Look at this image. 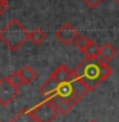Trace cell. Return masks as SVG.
Instances as JSON below:
<instances>
[{
  "label": "cell",
  "mask_w": 119,
  "mask_h": 122,
  "mask_svg": "<svg viewBox=\"0 0 119 122\" xmlns=\"http://www.w3.org/2000/svg\"><path fill=\"white\" fill-rule=\"evenodd\" d=\"M101 64L102 61L100 58L85 59L74 70L76 76L82 81V84L85 85L88 91H94L104 81L101 73Z\"/></svg>",
  "instance_id": "obj_1"
},
{
  "label": "cell",
  "mask_w": 119,
  "mask_h": 122,
  "mask_svg": "<svg viewBox=\"0 0 119 122\" xmlns=\"http://www.w3.org/2000/svg\"><path fill=\"white\" fill-rule=\"evenodd\" d=\"M29 32L18 19L13 18L0 30V41L10 49L12 51H17L19 48L28 40Z\"/></svg>",
  "instance_id": "obj_2"
},
{
  "label": "cell",
  "mask_w": 119,
  "mask_h": 122,
  "mask_svg": "<svg viewBox=\"0 0 119 122\" xmlns=\"http://www.w3.org/2000/svg\"><path fill=\"white\" fill-rule=\"evenodd\" d=\"M87 93H88V90L86 89V86L82 84V81L74 73L73 77L68 82H64V84L59 85L58 91L55 95H60L62 98L67 99L73 105H76Z\"/></svg>",
  "instance_id": "obj_3"
},
{
  "label": "cell",
  "mask_w": 119,
  "mask_h": 122,
  "mask_svg": "<svg viewBox=\"0 0 119 122\" xmlns=\"http://www.w3.org/2000/svg\"><path fill=\"white\" fill-rule=\"evenodd\" d=\"M32 117L35 118L36 122H52L58 117L59 111L57 109L54 104L51 103L50 99H45L44 102L38 103L36 107L29 109Z\"/></svg>",
  "instance_id": "obj_4"
},
{
  "label": "cell",
  "mask_w": 119,
  "mask_h": 122,
  "mask_svg": "<svg viewBox=\"0 0 119 122\" xmlns=\"http://www.w3.org/2000/svg\"><path fill=\"white\" fill-rule=\"evenodd\" d=\"M19 87L12 84L8 77H3L0 80V105L8 107L9 104L18 97Z\"/></svg>",
  "instance_id": "obj_5"
},
{
  "label": "cell",
  "mask_w": 119,
  "mask_h": 122,
  "mask_svg": "<svg viewBox=\"0 0 119 122\" xmlns=\"http://www.w3.org/2000/svg\"><path fill=\"white\" fill-rule=\"evenodd\" d=\"M55 36L58 37V40L65 46H69L71 44H73L76 39L78 37V32L76 31V28L71 23H64L55 31Z\"/></svg>",
  "instance_id": "obj_6"
},
{
  "label": "cell",
  "mask_w": 119,
  "mask_h": 122,
  "mask_svg": "<svg viewBox=\"0 0 119 122\" xmlns=\"http://www.w3.org/2000/svg\"><path fill=\"white\" fill-rule=\"evenodd\" d=\"M73 75H74V71L69 70V67H67L65 64H60L57 70L51 73L50 77L54 81H57L59 85H62V84H64V82H68L72 77H73Z\"/></svg>",
  "instance_id": "obj_7"
},
{
  "label": "cell",
  "mask_w": 119,
  "mask_h": 122,
  "mask_svg": "<svg viewBox=\"0 0 119 122\" xmlns=\"http://www.w3.org/2000/svg\"><path fill=\"white\" fill-rule=\"evenodd\" d=\"M59 84L57 81H54L51 77H49L44 84L40 86V93L45 97V99H50L51 97H54L58 91Z\"/></svg>",
  "instance_id": "obj_8"
},
{
  "label": "cell",
  "mask_w": 119,
  "mask_h": 122,
  "mask_svg": "<svg viewBox=\"0 0 119 122\" xmlns=\"http://www.w3.org/2000/svg\"><path fill=\"white\" fill-rule=\"evenodd\" d=\"M117 49H115L111 44H109V42H105V44H102L100 46V53H99V58L101 59L102 62H105V63H108V62H110L111 59H113L115 55H117Z\"/></svg>",
  "instance_id": "obj_9"
},
{
  "label": "cell",
  "mask_w": 119,
  "mask_h": 122,
  "mask_svg": "<svg viewBox=\"0 0 119 122\" xmlns=\"http://www.w3.org/2000/svg\"><path fill=\"white\" fill-rule=\"evenodd\" d=\"M19 72H21V76H22V78H23V82H24L26 85L32 84V82H33L36 78H37V73H36V71L31 67V66H24V67H23Z\"/></svg>",
  "instance_id": "obj_10"
},
{
  "label": "cell",
  "mask_w": 119,
  "mask_h": 122,
  "mask_svg": "<svg viewBox=\"0 0 119 122\" xmlns=\"http://www.w3.org/2000/svg\"><path fill=\"white\" fill-rule=\"evenodd\" d=\"M46 39V35L44 31H41L40 28H36L33 31H29V35H28V40L32 42L33 45H41L42 42L45 41Z\"/></svg>",
  "instance_id": "obj_11"
},
{
  "label": "cell",
  "mask_w": 119,
  "mask_h": 122,
  "mask_svg": "<svg viewBox=\"0 0 119 122\" xmlns=\"http://www.w3.org/2000/svg\"><path fill=\"white\" fill-rule=\"evenodd\" d=\"M99 53H100V46L97 44H95L94 41H91L90 45L82 51V54H83L86 59H94V58H99Z\"/></svg>",
  "instance_id": "obj_12"
},
{
  "label": "cell",
  "mask_w": 119,
  "mask_h": 122,
  "mask_svg": "<svg viewBox=\"0 0 119 122\" xmlns=\"http://www.w3.org/2000/svg\"><path fill=\"white\" fill-rule=\"evenodd\" d=\"M10 122H36L35 118L32 117L29 109H22L17 116H14L10 120Z\"/></svg>",
  "instance_id": "obj_13"
},
{
  "label": "cell",
  "mask_w": 119,
  "mask_h": 122,
  "mask_svg": "<svg viewBox=\"0 0 119 122\" xmlns=\"http://www.w3.org/2000/svg\"><path fill=\"white\" fill-rule=\"evenodd\" d=\"M92 40H90L88 37H86L85 35H78V37L76 39V41H74V44H76V46H77V49L79 51H83L86 48L90 45V42H91Z\"/></svg>",
  "instance_id": "obj_14"
},
{
  "label": "cell",
  "mask_w": 119,
  "mask_h": 122,
  "mask_svg": "<svg viewBox=\"0 0 119 122\" xmlns=\"http://www.w3.org/2000/svg\"><path fill=\"white\" fill-rule=\"evenodd\" d=\"M8 78L12 81V84H13V85H15L17 87H19L22 84H24V82H23L22 76H21V72H19V71H14V72H12V73L8 76Z\"/></svg>",
  "instance_id": "obj_15"
},
{
  "label": "cell",
  "mask_w": 119,
  "mask_h": 122,
  "mask_svg": "<svg viewBox=\"0 0 119 122\" xmlns=\"http://www.w3.org/2000/svg\"><path fill=\"white\" fill-rule=\"evenodd\" d=\"M82 1H83L87 6H90L91 9H94V8H96V6L100 5L104 0H82Z\"/></svg>",
  "instance_id": "obj_16"
},
{
  "label": "cell",
  "mask_w": 119,
  "mask_h": 122,
  "mask_svg": "<svg viewBox=\"0 0 119 122\" xmlns=\"http://www.w3.org/2000/svg\"><path fill=\"white\" fill-rule=\"evenodd\" d=\"M8 9V1L6 0H0V15L4 14Z\"/></svg>",
  "instance_id": "obj_17"
},
{
  "label": "cell",
  "mask_w": 119,
  "mask_h": 122,
  "mask_svg": "<svg viewBox=\"0 0 119 122\" xmlns=\"http://www.w3.org/2000/svg\"><path fill=\"white\" fill-rule=\"evenodd\" d=\"M88 122H97V121H95V120H91V121H88Z\"/></svg>",
  "instance_id": "obj_18"
},
{
  "label": "cell",
  "mask_w": 119,
  "mask_h": 122,
  "mask_svg": "<svg viewBox=\"0 0 119 122\" xmlns=\"http://www.w3.org/2000/svg\"><path fill=\"white\" fill-rule=\"evenodd\" d=\"M114 1H115V3H117V4H119V0H114Z\"/></svg>",
  "instance_id": "obj_19"
},
{
  "label": "cell",
  "mask_w": 119,
  "mask_h": 122,
  "mask_svg": "<svg viewBox=\"0 0 119 122\" xmlns=\"http://www.w3.org/2000/svg\"><path fill=\"white\" fill-rule=\"evenodd\" d=\"M6 1H9V0H6Z\"/></svg>",
  "instance_id": "obj_20"
},
{
  "label": "cell",
  "mask_w": 119,
  "mask_h": 122,
  "mask_svg": "<svg viewBox=\"0 0 119 122\" xmlns=\"http://www.w3.org/2000/svg\"><path fill=\"white\" fill-rule=\"evenodd\" d=\"M0 122H1V121H0Z\"/></svg>",
  "instance_id": "obj_21"
}]
</instances>
